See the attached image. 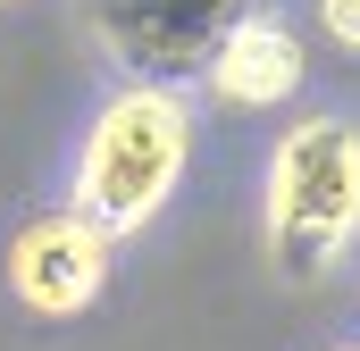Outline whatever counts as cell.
<instances>
[{
    "label": "cell",
    "mask_w": 360,
    "mask_h": 351,
    "mask_svg": "<svg viewBox=\"0 0 360 351\" xmlns=\"http://www.w3.org/2000/svg\"><path fill=\"white\" fill-rule=\"evenodd\" d=\"M210 84H218V100H235V109H276V100L302 92V42H293L276 17H243V25L218 42Z\"/></svg>",
    "instance_id": "5b68a950"
},
{
    "label": "cell",
    "mask_w": 360,
    "mask_h": 351,
    "mask_svg": "<svg viewBox=\"0 0 360 351\" xmlns=\"http://www.w3.org/2000/svg\"><path fill=\"white\" fill-rule=\"evenodd\" d=\"M193 151V109L176 84H126L117 100H101L84 134V159H76V209H84L101 234H143L168 192L184 176Z\"/></svg>",
    "instance_id": "6da1fadb"
},
{
    "label": "cell",
    "mask_w": 360,
    "mask_h": 351,
    "mask_svg": "<svg viewBox=\"0 0 360 351\" xmlns=\"http://www.w3.org/2000/svg\"><path fill=\"white\" fill-rule=\"evenodd\" d=\"M335 351H360V343H335Z\"/></svg>",
    "instance_id": "52a82bcc"
},
{
    "label": "cell",
    "mask_w": 360,
    "mask_h": 351,
    "mask_svg": "<svg viewBox=\"0 0 360 351\" xmlns=\"http://www.w3.org/2000/svg\"><path fill=\"white\" fill-rule=\"evenodd\" d=\"M109 243H117V234H101L84 209L34 218V226L8 243V284H17V301H25L34 318H76V310H92L101 284H109Z\"/></svg>",
    "instance_id": "277c9868"
},
{
    "label": "cell",
    "mask_w": 360,
    "mask_h": 351,
    "mask_svg": "<svg viewBox=\"0 0 360 351\" xmlns=\"http://www.w3.org/2000/svg\"><path fill=\"white\" fill-rule=\"evenodd\" d=\"M319 25H327L344 51H360V0H319Z\"/></svg>",
    "instance_id": "8992f818"
},
{
    "label": "cell",
    "mask_w": 360,
    "mask_h": 351,
    "mask_svg": "<svg viewBox=\"0 0 360 351\" xmlns=\"http://www.w3.org/2000/svg\"><path fill=\"white\" fill-rule=\"evenodd\" d=\"M252 17V0H84L92 42L134 84H184L210 76L218 42Z\"/></svg>",
    "instance_id": "3957f363"
},
{
    "label": "cell",
    "mask_w": 360,
    "mask_h": 351,
    "mask_svg": "<svg viewBox=\"0 0 360 351\" xmlns=\"http://www.w3.org/2000/svg\"><path fill=\"white\" fill-rule=\"evenodd\" d=\"M360 243V126L302 117L269 159V260L293 284L335 276Z\"/></svg>",
    "instance_id": "7a4b0ae2"
}]
</instances>
